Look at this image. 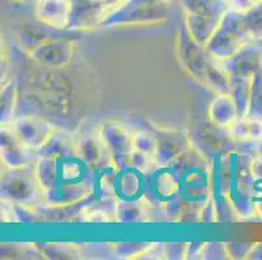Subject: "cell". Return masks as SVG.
Listing matches in <instances>:
<instances>
[{
	"label": "cell",
	"mask_w": 262,
	"mask_h": 260,
	"mask_svg": "<svg viewBox=\"0 0 262 260\" xmlns=\"http://www.w3.org/2000/svg\"><path fill=\"white\" fill-rule=\"evenodd\" d=\"M248 43H252L244 25L243 12L228 8L215 32L205 44V49L213 59L225 61L239 52Z\"/></svg>",
	"instance_id": "6da1fadb"
},
{
	"label": "cell",
	"mask_w": 262,
	"mask_h": 260,
	"mask_svg": "<svg viewBox=\"0 0 262 260\" xmlns=\"http://www.w3.org/2000/svg\"><path fill=\"white\" fill-rule=\"evenodd\" d=\"M183 22L201 44H206L228 9L225 0H180Z\"/></svg>",
	"instance_id": "7a4b0ae2"
},
{
	"label": "cell",
	"mask_w": 262,
	"mask_h": 260,
	"mask_svg": "<svg viewBox=\"0 0 262 260\" xmlns=\"http://www.w3.org/2000/svg\"><path fill=\"white\" fill-rule=\"evenodd\" d=\"M175 51L179 64L187 72L188 76L204 85L205 75L211 61V56L206 51L204 44L197 42L190 35L183 20L179 25L178 34H176Z\"/></svg>",
	"instance_id": "3957f363"
},
{
	"label": "cell",
	"mask_w": 262,
	"mask_h": 260,
	"mask_svg": "<svg viewBox=\"0 0 262 260\" xmlns=\"http://www.w3.org/2000/svg\"><path fill=\"white\" fill-rule=\"evenodd\" d=\"M2 200L13 204H30L42 193L34 175V167L4 168L2 173Z\"/></svg>",
	"instance_id": "277c9868"
},
{
	"label": "cell",
	"mask_w": 262,
	"mask_h": 260,
	"mask_svg": "<svg viewBox=\"0 0 262 260\" xmlns=\"http://www.w3.org/2000/svg\"><path fill=\"white\" fill-rule=\"evenodd\" d=\"M170 3L153 6H120L104 16L101 28L114 26H153L163 23L170 18Z\"/></svg>",
	"instance_id": "5b68a950"
},
{
	"label": "cell",
	"mask_w": 262,
	"mask_h": 260,
	"mask_svg": "<svg viewBox=\"0 0 262 260\" xmlns=\"http://www.w3.org/2000/svg\"><path fill=\"white\" fill-rule=\"evenodd\" d=\"M98 135L107 150L110 163L116 171L130 167V154L133 151L132 137L129 130L116 121H103L98 126Z\"/></svg>",
	"instance_id": "8992f818"
},
{
	"label": "cell",
	"mask_w": 262,
	"mask_h": 260,
	"mask_svg": "<svg viewBox=\"0 0 262 260\" xmlns=\"http://www.w3.org/2000/svg\"><path fill=\"white\" fill-rule=\"evenodd\" d=\"M28 54L42 68L59 70L70 65L75 55V46L71 40L58 35L38 43Z\"/></svg>",
	"instance_id": "52a82bcc"
},
{
	"label": "cell",
	"mask_w": 262,
	"mask_h": 260,
	"mask_svg": "<svg viewBox=\"0 0 262 260\" xmlns=\"http://www.w3.org/2000/svg\"><path fill=\"white\" fill-rule=\"evenodd\" d=\"M9 126L24 146L30 151L37 152L51 139L55 133L54 125L50 121L35 114L16 117Z\"/></svg>",
	"instance_id": "ba28073f"
},
{
	"label": "cell",
	"mask_w": 262,
	"mask_h": 260,
	"mask_svg": "<svg viewBox=\"0 0 262 260\" xmlns=\"http://www.w3.org/2000/svg\"><path fill=\"white\" fill-rule=\"evenodd\" d=\"M158 147L156 163L168 167L176 157L193 146L190 135L180 129H156L154 130Z\"/></svg>",
	"instance_id": "9c48e42d"
},
{
	"label": "cell",
	"mask_w": 262,
	"mask_h": 260,
	"mask_svg": "<svg viewBox=\"0 0 262 260\" xmlns=\"http://www.w3.org/2000/svg\"><path fill=\"white\" fill-rule=\"evenodd\" d=\"M231 80H252L262 69V51L253 42L248 43L239 52L222 61Z\"/></svg>",
	"instance_id": "30bf717a"
},
{
	"label": "cell",
	"mask_w": 262,
	"mask_h": 260,
	"mask_svg": "<svg viewBox=\"0 0 262 260\" xmlns=\"http://www.w3.org/2000/svg\"><path fill=\"white\" fill-rule=\"evenodd\" d=\"M35 17L43 26L54 30H67L72 20L71 0H37L34 3Z\"/></svg>",
	"instance_id": "8fae6325"
},
{
	"label": "cell",
	"mask_w": 262,
	"mask_h": 260,
	"mask_svg": "<svg viewBox=\"0 0 262 260\" xmlns=\"http://www.w3.org/2000/svg\"><path fill=\"white\" fill-rule=\"evenodd\" d=\"M72 20L70 29L89 30L101 28V22L107 14L101 0H71Z\"/></svg>",
	"instance_id": "7c38bea8"
},
{
	"label": "cell",
	"mask_w": 262,
	"mask_h": 260,
	"mask_svg": "<svg viewBox=\"0 0 262 260\" xmlns=\"http://www.w3.org/2000/svg\"><path fill=\"white\" fill-rule=\"evenodd\" d=\"M28 106L37 108V111L45 113L67 116L72 112V98L71 95L59 94V92L29 91L24 95Z\"/></svg>",
	"instance_id": "4fadbf2b"
},
{
	"label": "cell",
	"mask_w": 262,
	"mask_h": 260,
	"mask_svg": "<svg viewBox=\"0 0 262 260\" xmlns=\"http://www.w3.org/2000/svg\"><path fill=\"white\" fill-rule=\"evenodd\" d=\"M2 161L7 168H17V167L29 166V151L18 140L9 125L2 126Z\"/></svg>",
	"instance_id": "5bb4252c"
},
{
	"label": "cell",
	"mask_w": 262,
	"mask_h": 260,
	"mask_svg": "<svg viewBox=\"0 0 262 260\" xmlns=\"http://www.w3.org/2000/svg\"><path fill=\"white\" fill-rule=\"evenodd\" d=\"M240 117L239 108L231 94H215L210 102L208 120L213 125L222 129H230Z\"/></svg>",
	"instance_id": "9a60e30c"
},
{
	"label": "cell",
	"mask_w": 262,
	"mask_h": 260,
	"mask_svg": "<svg viewBox=\"0 0 262 260\" xmlns=\"http://www.w3.org/2000/svg\"><path fill=\"white\" fill-rule=\"evenodd\" d=\"M76 152L78 157L82 159L93 169L99 167L104 157H108L107 150L102 142L101 137L97 133H82L75 137ZM110 160V159H108Z\"/></svg>",
	"instance_id": "2e32d148"
},
{
	"label": "cell",
	"mask_w": 262,
	"mask_h": 260,
	"mask_svg": "<svg viewBox=\"0 0 262 260\" xmlns=\"http://www.w3.org/2000/svg\"><path fill=\"white\" fill-rule=\"evenodd\" d=\"M231 138L235 143H256L262 140V120L240 116L228 129Z\"/></svg>",
	"instance_id": "e0dca14e"
},
{
	"label": "cell",
	"mask_w": 262,
	"mask_h": 260,
	"mask_svg": "<svg viewBox=\"0 0 262 260\" xmlns=\"http://www.w3.org/2000/svg\"><path fill=\"white\" fill-rule=\"evenodd\" d=\"M33 82L34 91H45V92H59V94H72V85L67 77L59 75L58 70L50 69L47 73H39L33 77H30Z\"/></svg>",
	"instance_id": "ac0fdd59"
},
{
	"label": "cell",
	"mask_w": 262,
	"mask_h": 260,
	"mask_svg": "<svg viewBox=\"0 0 262 260\" xmlns=\"http://www.w3.org/2000/svg\"><path fill=\"white\" fill-rule=\"evenodd\" d=\"M204 86L215 94H230L231 78L226 69L223 68L222 61H218L211 57V61L205 75Z\"/></svg>",
	"instance_id": "d6986e66"
},
{
	"label": "cell",
	"mask_w": 262,
	"mask_h": 260,
	"mask_svg": "<svg viewBox=\"0 0 262 260\" xmlns=\"http://www.w3.org/2000/svg\"><path fill=\"white\" fill-rule=\"evenodd\" d=\"M76 142L75 138L70 137L68 134L56 132L55 130L51 139L38 151L39 156L49 157H61L68 155H76Z\"/></svg>",
	"instance_id": "ffe728a7"
},
{
	"label": "cell",
	"mask_w": 262,
	"mask_h": 260,
	"mask_svg": "<svg viewBox=\"0 0 262 260\" xmlns=\"http://www.w3.org/2000/svg\"><path fill=\"white\" fill-rule=\"evenodd\" d=\"M0 120L2 126L9 125L15 120L16 103H17V83L15 80L4 81L0 92Z\"/></svg>",
	"instance_id": "44dd1931"
},
{
	"label": "cell",
	"mask_w": 262,
	"mask_h": 260,
	"mask_svg": "<svg viewBox=\"0 0 262 260\" xmlns=\"http://www.w3.org/2000/svg\"><path fill=\"white\" fill-rule=\"evenodd\" d=\"M146 209L144 204L140 202H130V200H118L115 209V221L119 223H142L146 220L145 218Z\"/></svg>",
	"instance_id": "7402d4cb"
},
{
	"label": "cell",
	"mask_w": 262,
	"mask_h": 260,
	"mask_svg": "<svg viewBox=\"0 0 262 260\" xmlns=\"http://www.w3.org/2000/svg\"><path fill=\"white\" fill-rule=\"evenodd\" d=\"M243 17L252 42L262 40V0H256L251 8L243 12Z\"/></svg>",
	"instance_id": "603a6c76"
},
{
	"label": "cell",
	"mask_w": 262,
	"mask_h": 260,
	"mask_svg": "<svg viewBox=\"0 0 262 260\" xmlns=\"http://www.w3.org/2000/svg\"><path fill=\"white\" fill-rule=\"evenodd\" d=\"M253 80V78H252ZM252 80H231V92L240 116H247L249 108V98H251Z\"/></svg>",
	"instance_id": "cb8c5ba5"
},
{
	"label": "cell",
	"mask_w": 262,
	"mask_h": 260,
	"mask_svg": "<svg viewBox=\"0 0 262 260\" xmlns=\"http://www.w3.org/2000/svg\"><path fill=\"white\" fill-rule=\"evenodd\" d=\"M247 116L262 120V69L257 72L252 80L251 98Z\"/></svg>",
	"instance_id": "d4e9b609"
},
{
	"label": "cell",
	"mask_w": 262,
	"mask_h": 260,
	"mask_svg": "<svg viewBox=\"0 0 262 260\" xmlns=\"http://www.w3.org/2000/svg\"><path fill=\"white\" fill-rule=\"evenodd\" d=\"M153 243L119 242L114 243V254L120 259H140Z\"/></svg>",
	"instance_id": "484cf974"
},
{
	"label": "cell",
	"mask_w": 262,
	"mask_h": 260,
	"mask_svg": "<svg viewBox=\"0 0 262 260\" xmlns=\"http://www.w3.org/2000/svg\"><path fill=\"white\" fill-rule=\"evenodd\" d=\"M132 143H133V150H137V151H141L147 154L149 156H151L156 160L157 155V147H158V140H157L156 134L150 132H137L133 134L132 137Z\"/></svg>",
	"instance_id": "4316f807"
},
{
	"label": "cell",
	"mask_w": 262,
	"mask_h": 260,
	"mask_svg": "<svg viewBox=\"0 0 262 260\" xmlns=\"http://www.w3.org/2000/svg\"><path fill=\"white\" fill-rule=\"evenodd\" d=\"M200 259H230L226 243H205Z\"/></svg>",
	"instance_id": "83f0119b"
},
{
	"label": "cell",
	"mask_w": 262,
	"mask_h": 260,
	"mask_svg": "<svg viewBox=\"0 0 262 260\" xmlns=\"http://www.w3.org/2000/svg\"><path fill=\"white\" fill-rule=\"evenodd\" d=\"M129 163L132 168L137 169L139 172H146L147 169L151 168V166L156 163V160L147 154H145V152L133 150L132 154H130Z\"/></svg>",
	"instance_id": "f1b7e54d"
},
{
	"label": "cell",
	"mask_w": 262,
	"mask_h": 260,
	"mask_svg": "<svg viewBox=\"0 0 262 260\" xmlns=\"http://www.w3.org/2000/svg\"><path fill=\"white\" fill-rule=\"evenodd\" d=\"M254 243H240L230 242L226 243L228 256L230 259H248V255L253 249Z\"/></svg>",
	"instance_id": "f546056e"
},
{
	"label": "cell",
	"mask_w": 262,
	"mask_h": 260,
	"mask_svg": "<svg viewBox=\"0 0 262 260\" xmlns=\"http://www.w3.org/2000/svg\"><path fill=\"white\" fill-rule=\"evenodd\" d=\"M188 243H166L164 259H187Z\"/></svg>",
	"instance_id": "4dcf8cb0"
},
{
	"label": "cell",
	"mask_w": 262,
	"mask_h": 260,
	"mask_svg": "<svg viewBox=\"0 0 262 260\" xmlns=\"http://www.w3.org/2000/svg\"><path fill=\"white\" fill-rule=\"evenodd\" d=\"M254 3H256V0H230L228 8L237 12H247Z\"/></svg>",
	"instance_id": "1f68e13d"
},
{
	"label": "cell",
	"mask_w": 262,
	"mask_h": 260,
	"mask_svg": "<svg viewBox=\"0 0 262 260\" xmlns=\"http://www.w3.org/2000/svg\"><path fill=\"white\" fill-rule=\"evenodd\" d=\"M171 0H125L121 6L124 7H141V6H153V4L170 3Z\"/></svg>",
	"instance_id": "d6a6232c"
},
{
	"label": "cell",
	"mask_w": 262,
	"mask_h": 260,
	"mask_svg": "<svg viewBox=\"0 0 262 260\" xmlns=\"http://www.w3.org/2000/svg\"><path fill=\"white\" fill-rule=\"evenodd\" d=\"M205 243H188L187 259H200Z\"/></svg>",
	"instance_id": "836d02e7"
},
{
	"label": "cell",
	"mask_w": 262,
	"mask_h": 260,
	"mask_svg": "<svg viewBox=\"0 0 262 260\" xmlns=\"http://www.w3.org/2000/svg\"><path fill=\"white\" fill-rule=\"evenodd\" d=\"M252 172L257 181H262V156H257L252 163Z\"/></svg>",
	"instance_id": "e575fe53"
},
{
	"label": "cell",
	"mask_w": 262,
	"mask_h": 260,
	"mask_svg": "<svg viewBox=\"0 0 262 260\" xmlns=\"http://www.w3.org/2000/svg\"><path fill=\"white\" fill-rule=\"evenodd\" d=\"M101 2L102 4H103L107 13H110L111 11H114V9H116L118 7H120L125 0H101Z\"/></svg>",
	"instance_id": "d590c367"
},
{
	"label": "cell",
	"mask_w": 262,
	"mask_h": 260,
	"mask_svg": "<svg viewBox=\"0 0 262 260\" xmlns=\"http://www.w3.org/2000/svg\"><path fill=\"white\" fill-rule=\"evenodd\" d=\"M248 259H262V243H254L253 249L248 255Z\"/></svg>",
	"instance_id": "8d00e7d4"
},
{
	"label": "cell",
	"mask_w": 262,
	"mask_h": 260,
	"mask_svg": "<svg viewBox=\"0 0 262 260\" xmlns=\"http://www.w3.org/2000/svg\"><path fill=\"white\" fill-rule=\"evenodd\" d=\"M254 206H256V214L259 215L262 219V193H257L254 190Z\"/></svg>",
	"instance_id": "74e56055"
},
{
	"label": "cell",
	"mask_w": 262,
	"mask_h": 260,
	"mask_svg": "<svg viewBox=\"0 0 262 260\" xmlns=\"http://www.w3.org/2000/svg\"><path fill=\"white\" fill-rule=\"evenodd\" d=\"M16 2H24V3H35L37 0H16Z\"/></svg>",
	"instance_id": "f35d334b"
},
{
	"label": "cell",
	"mask_w": 262,
	"mask_h": 260,
	"mask_svg": "<svg viewBox=\"0 0 262 260\" xmlns=\"http://www.w3.org/2000/svg\"><path fill=\"white\" fill-rule=\"evenodd\" d=\"M225 2H226V3H227V4H228V2H230V0H225Z\"/></svg>",
	"instance_id": "ab89813d"
}]
</instances>
